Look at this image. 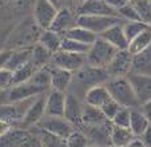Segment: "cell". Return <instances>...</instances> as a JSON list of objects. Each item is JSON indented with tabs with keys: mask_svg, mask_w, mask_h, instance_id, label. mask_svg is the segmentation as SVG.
I'll return each mask as SVG.
<instances>
[{
	"mask_svg": "<svg viewBox=\"0 0 151 147\" xmlns=\"http://www.w3.org/2000/svg\"><path fill=\"white\" fill-rule=\"evenodd\" d=\"M109 79L110 75L106 68H96L86 64L80 70H78L76 72H74V78H72L71 86H70L68 90L78 87V90L83 92V98H84V94L87 92L88 88L94 87L96 84L106 83Z\"/></svg>",
	"mask_w": 151,
	"mask_h": 147,
	"instance_id": "1",
	"label": "cell"
},
{
	"mask_svg": "<svg viewBox=\"0 0 151 147\" xmlns=\"http://www.w3.org/2000/svg\"><path fill=\"white\" fill-rule=\"evenodd\" d=\"M104 84L106 87L109 88L110 94H111V98L114 100H116L122 107L134 108L140 106L128 76L110 78Z\"/></svg>",
	"mask_w": 151,
	"mask_h": 147,
	"instance_id": "2",
	"label": "cell"
},
{
	"mask_svg": "<svg viewBox=\"0 0 151 147\" xmlns=\"http://www.w3.org/2000/svg\"><path fill=\"white\" fill-rule=\"evenodd\" d=\"M116 51L118 50L114 45L98 36V39L92 43L87 52V64L96 68H107Z\"/></svg>",
	"mask_w": 151,
	"mask_h": 147,
	"instance_id": "3",
	"label": "cell"
},
{
	"mask_svg": "<svg viewBox=\"0 0 151 147\" xmlns=\"http://www.w3.org/2000/svg\"><path fill=\"white\" fill-rule=\"evenodd\" d=\"M126 20L120 16H111V15H78L76 24L86 27L99 36L102 32L109 30L115 24H123Z\"/></svg>",
	"mask_w": 151,
	"mask_h": 147,
	"instance_id": "4",
	"label": "cell"
},
{
	"mask_svg": "<svg viewBox=\"0 0 151 147\" xmlns=\"http://www.w3.org/2000/svg\"><path fill=\"white\" fill-rule=\"evenodd\" d=\"M48 90L37 86L36 83H34L32 80H27L24 83L20 84H15L11 86L9 88L4 90L3 92V98L0 103H8V102H19L23 99H28L32 96L40 95L43 92H47Z\"/></svg>",
	"mask_w": 151,
	"mask_h": 147,
	"instance_id": "5",
	"label": "cell"
},
{
	"mask_svg": "<svg viewBox=\"0 0 151 147\" xmlns=\"http://www.w3.org/2000/svg\"><path fill=\"white\" fill-rule=\"evenodd\" d=\"M51 64L60 68H66L68 71L76 72L78 70L87 64V54H76V52H70L64 50H59L58 52L52 54Z\"/></svg>",
	"mask_w": 151,
	"mask_h": 147,
	"instance_id": "6",
	"label": "cell"
},
{
	"mask_svg": "<svg viewBox=\"0 0 151 147\" xmlns=\"http://www.w3.org/2000/svg\"><path fill=\"white\" fill-rule=\"evenodd\" d=\"M58 7L50 0H36L34 7V22L40 30H47L51 27L55 16L58 14Z\"/></svg>",
	"mask_w": 151,
	"mask_h": 147,
	"instance_id": "7",
	"label": "cell"
},
{
	"mask_svg": "<svg viewBox=\"0 0 151 147\" xmlns=\"http://www.w3.org/2000/svg\"><path fill=\"white\" fill-rule=\"evenodd\" d=\"M132 59L134 55L128 50H118L109 67L106 68L110 78L128 76V74L132 70Z\"/></svg>",
	"mask_w": 151,
	"mask_h": 147,
	"instance_id": "8",
	"label": "cell"
},
{
	"mask_svg": "<svg viewBox=\"0 0 151 147\" xmlns=\"http://www.w3.org/2000/svg\"><path fill=\"white\" fill-rule=\"evenodd\" d=\"M37 127L44 128V130L50 131V133L55 134L63 139H67L70 134L76 128V126H74L64 116H44L37 123Z\"/></svg>",
	"mask_w": 151,
	"mask_h": 147,
	"instance_id": "9",
	"label": "cell"
},
{
	"mask_svg": "<svg viewBox=\"0 0 151 147\" xmlns=\"http://www.w3.org/2000/svg\"><path fill=\"white\" fill-rule=\"evenodd\" d=\"M46 99H47L46 92L37 95L34 99V102L31 103V106L28 107L27 112L24 114L23 119H22V125L24 127L37 126V123L44 118V115H46Z\"/></svg>",
	"mask_w": 151,
	"mask_h": 147,
	"instance_id": "10",
	"label": "cell"
},
{
	"mask_svg": "<svg viewBox=\"0 0 151 147\" xmlns=\"http://www.w3.org/2000/svg\"><path fill=\"white\" fill-rule=\"evenodd\" d=\"M128 79L131 82L135 95H137V99L140 106L143 103L151 100V75L130 72L128 74Z\"/></svg>",
	"mask_w": 151,
	"mask_h": 147,
	"instance_id": "11",
	"label": "cell"
},
{
	"mask_svg": "<svg viewBox=\"0 0 151 147\" xmlns=\"http://www.w3.org/2000/svg\"><path fill=\"white\" fill-rule=\"evenodd\" d=\"M36 139L31 133L24 130H8L6 134L0 135V146H32L37 144Z\"/></svg>",
	"mask_w": 151,
	"mask_h": 147,
	"instance_id": "12",
	"label": "cell"
},
{
	"mask_svg": "<svg viewBox=\"0 0 151 147\" xmlns=\"http://www.w3.org/2000/svg\"><path fill=\"white\" fill-rule=\"evenodd\" d=\"M84 103H82L80 98L72 92L66 95V108H64V118L70 120L74 126L80 127L82 126V116Z\"/></svg>",
	"mask_w": 151,
	"mask_h": 147,
	"instance_id": "13",
	"label": "cell"
},
{
	"mask_svg": "<svg viewBox=\"0 0 151 147\" xmlns=\"http://www.w3.org/2000/svg\"><path fill=\"white\" fill-rule=\"evenodd\" d=\"M76 15H111V16H119L118 11L111 8L104 0H83L76 9Z\"/></svg>",
	"mask_w": 151,
	"mask_h": 147,
	"instance_id": "14",
	"label": "cell"
},
{
	"mask_svg": "<svg viewBox=\"0 0 151 147\" xmlns=\"http://www.w3.org/2000/svg\"><path fill=\"white\" fill-rule=\"evenodd\" d=\"M66 92L59 90H51L46 99V115L44 116H64L66 108Z\"/></svg>",
	"mask_w": 151,
	"mask_h": 147,
	"instance_id": "15",
	"label": "cell"
},
{
	"mask_svg": "<svg viewBox=\"0 0 151 147\" xmlns=\"http://www.w3.org/2000/svg\"><path fill=\"white\" fill-rule=\"evenodd\" d=\"M84 103L87 104H91L94 107H98V108H102L106 103L111 100V94H110L109 88L106 87L104 83L102 84H96L94 87L88 88L87 92L84 94Z\"/></svg>",
	"mask_w": 151,
	"mask_h": 147,
	"instance_id": "16",
	"label": "cell"
},
{
	"mask_svg": "<svg viewBox=\"0 0 151 147\" xmlns=\"http://www.w3.org/2000/svg\"><path fill=\"white\" fill-rule=\"evenodd\" d=\"M76 17H78V15H75L70 8L63 7V8H60L58 11L56 16H55L50 28L59 32L60 35H64L71 27H74L76 24Z\"/></svg>",
	"mask_w": 151,
	"mask_h": 147,
	"instance_id": "17",
	"label": "cell"
},
{
	"mask_svg": "<svg viewBox=\"0 0 151 147\" xmlns=\"http://www.w3.org/2000/svg\"><path fill=\"white\" fill-rule=\"evenodd\" d=\"M50 68H51V88L67 92V90L71 86L74 72L66 70V68L56 67L51 63H50Z\"/></svg>",
	"mask_w": 151,
	"mask_h": 147,
	"instance_id": "18",
	"label": "cell"
},
{
	"mask_svg": "<svg viewBox=\"0 0 151 147\" xmlns=\"http://www.w3.org/2000/svg\"><path fill=\"white\" fill-rule=\"evenodd\" d=\"M99 36L104 39L106 42H109L111 45H114L116 50H127L128 48V39L124 34L123 24H115V26L110 27L109 30L102 32Z\"/></svg>",
	"mask_w": 151,
	"mask_h": 147,
	"instance_id": "19",
	"label": "cell"
},
{
	"mask_svg": "<svg viewBox=\"0 0 151 147\" xmlns=\"http://www.w3.org/2000/svg\"><path fill=\"white\" fill-rule=\"evenodd\" d=\"M32 50H34V45H26V47L23 45L22 48L12 50L4 67L11 70L12 72L19 70L20 67H23L24 64H27L32 59Z\"/></svg>",
	"mask_w": 151,
	"mask_h": 147,
	"instance_id": "20",
	"label": "cell"
},
{
	"mask_svg": "<svg viewBox=\"0 0 151 147\" xmlns=\"http://www.w3.org/2000/svg\"><path fill=\"white\" fill-rule=\"evenodd\" d=\"M131 72L151 75V45L134 55Z\"/></svg>",
	"mask_w": 151,
	"mask_h": 147,
	"instance_id": "21",
	"label": "cell"
},
{
	"mask_svg": "<svg viewBox=\"0 0 151 147\" xmlns=\"http://www.w3.org/2000/svg\"><path fill=\"white\" fill-rule=\"evenodd\" d=\"M62 40H63V35H60L59 32L54 31L51 28L43 30L39 36V43L42 45H44L52 54L58 52L62 48Z\"/></svg>",
	"mask_w": 151,
	"mask_h": 147,
	"instance_id": "22",
	"label": "cell"
},
{
	"mask_svg": "<svg viewBox=\"0 0 151 147\" xmlns=\"http://www.w3.org/2000/svg\"><path fill=\"white\" fill-rule=\"evenodd\" d=\"M134 133L130 130V127H120V126H111V133H110V138H111V144L116 147H126L130 146L131 141L134 139Z\"/></svg>",
	"mask_w": 151,
	"mask_h": 147,
	"instance_id": "23",
	"label": "cell"
},
{
	"mask_svg": "<svg viewBox=\"0 0 151 147\" xmlns=\"http://www.w3.org/2000/svg\"><path fill=\"white\" fill-rule=\"evenodd\" d=\"M109 119L104 116L103 111L98 107H94L91 104L84 103L83 107V116H82V126H95L102 125Z\"/></svg>",
	"mask_w": 151,
	"mask_h": 147,
	"instance_id": "24",
	"label": "cell"
},
{
	"mask_svg": "<svg viewBox=\"0 0 151 147\" xmlns=\"http://www.w3.org/2000/svg\"><path fill=\"white\" fill-rule=\"evenodd\" d=\"M151 123L148 122V119L146 118V115L143 114L142 108L134 107L131 108V120H130V130L134 133L135 136H140L146 131V128L150 126Z\"/></svg>",
	"mask_w": 151,
	"mask_h": 147,
	"instance_id": "25",
	"label": "cell"
},
{
	"mask_svg": "<svg viewBox=\"0 0 151 147\" xmlns=\"http://www.w3.org/2000/svg\"><path fill=\"white\" fill-rule=\"evenodd\" d=\"M63 36L71 37V39H75V40L82 42V43H86V44H92V43L98 39L96 34H94L92 31L87 30L86 27L79 26V24H75L74 27H71V28L63 35Z\"/></svg>",
	"mask_w": 151,
	"mask_h": 147,
	"instance_id": "26",
	"label": "cell"
},
{
	"mask_svg": "<svg viewBox=\"0 0 151 147\" xmlns=\"http://www.w3.org/2000/svg\"><path fill=\"white\" fill-rule=\"evenodd\" d=\"M148 45H151V27L146 31H143L142 34H139L138 36H135L132 40H130L127 50L132 55H135L138 52L146 50Z\"/></svg>",
	"mask_w": 151,
	"mask_h": 147,
	"instance_id": "27",
	"label": "cell"
},
{
	"mask_svg": "<svg viewBox=\"0 0 151 147\" xmlns=\"http://www.w3.org/2000/svg\"><path fill=\"white\" fill-rule=\"evenodd\" d=\"M37 70H39V67H37L32 60H29V62L27 63V64H24L23 67H20L19 70L14 71L12 86L20 84V83H24V82H27V80H29L35 75V72H36Z\"/></svg>",
	"mask_w": 151,
	"mask_h": 147,
	"instance_id": "28",
	"label": "cell"
},
{
	"mask_svg": "<svg viewBox=\"0 0 151 147\" xmlns=\"http://www.w3.org/2000/svg\"><path fill=\"white\" fill-rule=\"evenodd\" d=\"M150 27H151V24L143 22V20H132V22L123 23V30H124V34L128 39V43H130V40H132L135 36H138L143 31L148 30Z\"/></svg>",
	"mask_w": 151,
	"mask_h": 147,
	"instance_id": "29",
	"label": "cell"
},
{
	"mask_svg": "<svg viewBox=\"0 0 151 147\" xmlns=\"http://www.w3.org/2000/svg\"><path fill=\"white\" fill-rule=\"evenodd\" d=\"M51 58H52V52H50L44 45H42L40 43H37L36 45H34V50H32V59L31 60L39 68L50 64Z\"/></svg>",
	"mask_w": 151,
	"mask_h": 147,
	"instance_id": "30",
	"label": "cell"
},
{
	"mask_svg": "<svg viewBox=\"0 0 151 147\" xmlns=\"http://www.w3.org/2000/svg\"><path fill=\"white\" fill-rule=\"evenodd\" d=\"M90 47H91V44H86V43L78 42V40L71 39V37L63 36L62 48H60V50L70 51V52H76V54H87Z\"/></svg>",
	"mask_w": 151,
	"mask_h": 147,
	"instance_id": "31",
	"label": "cell"
},
{
	"mask_svg": "<svg viewBox=\"0 0 151 147\" xmlns=\"http://www.w3.org/2000/svg\"><path fill=\"white\" fill-rule=\"evenodd\" d=\"M40 130V135H39V142H42L40 144H43V146H52V147H60V146H67V139H63L60 138V136L55 135V134L50 133V131L44 130V128H40L37 127Z\"/></svg>",
	"mask_w": 151,
	"mask_h": 147,
	"instance_id": "32",
	"label": "cell"
},
{
	"mask_svg": "<svg viewBox=\"0 0 151 147\" xmlns=\"http://www.w3.org/2000/svg\"><path fill=\"white\" fill-rule=\"evenodd\" d=\"M90 144V139L87 136V134L83 130H78V127L70 134V136L67 138V146L71 147H84Z\"/></svg>",
	"mask_w": 151,
	"mask_h": 147,
	"instance_id": "33",
	"label": "cell"
},
{
	"mask_svg": "<svg viewBox=\"0 0 151 147\" xmlns=\"http://www.w3.org/2000/svg\"><path fill=\"white\" fill-rule=\"evenodd\" d=\"M132 4L139 14L140 20L151 24V0H134Z\"/></svg>",
	"mask_w": 151,
	"mask_h": 147,
	"instance_id": "34",
	"label": "cell"
},
{
	"mask_svg": "<svg viewBox=\"0 0 151 147\" xmlns=\"http://www.w3.org/2000/svg\"><path fill=\"white\" fill-rule=\"evenodd\" d=\"M130 120H131V108L122 107L118 114L112 119V125L120 126V127H130Z\"/></svg>",
	"mask_w": 151,
	"mask_h": 147,
	"instance_id": "35",
	"label": "cell"
},
{
	"mask_svg": "<svg viewBox=\"0 0 151 147\" xmlns=\"http://www.w3.org/2000/svg\"><path fill=\"white\" fill-rule=\"evenodd\" d=\"M118 14H119V16L122 17V19H124L126 22L140 20V16H139V14H138L137 8H135V6L132 4V1H130L128 4H126L124 7H122V8L118 11Z\"/></svg>",
	"mask_w": 151,
	"mask_h": 147,
	"instance_id": "36",
	"label": "cell"
},
{
	"mask_svg": "<svg viewBox=\"0 0 151 147\" xmlns=\"http://www.w3.org/2000/svg\"><path fill=\"white\" fill-rule=\"evenodd\" d=\"M122 108V106L119 104V103L116 102V100H114V99H111V100H109V102L106 103L104 106H103L100 110L103 111V114H104V116L109 120H112L114 119V116L118 114V111Z\"/></svg>",
	"mask_w": 151,
	"mask_h": 147,
	"instance_id": "37",
	"label": "cell"
},
{
	"mask_svg": "<svg viewBox=\"0 0 151 147\" xmlns=\"http://www.w3.org/2000/svg\"><path fill=\"white\" fill-rule=\"evenodd\" d=\"M12 78L14 72L6 67L0 68V91H4L12 86Z\"/></svg>",
	"mask_w": 151,
	"mask_h": 147,
	"instance_id": "38",
	"label": "cell"
},
{
	"mask_svg": "<svg viewBox=\"0 0 151 147\" xmlns=\"http://www.w3.org/2000/svg\"><path fill=\"white\" fill-rule=\"evenodd\" d=\"M104 1L109 4L111 8H114L115 11H119L122 7H124L126 4L130 3V0H104Z\"/></svg>",
	"mask_w": 151,
	"mask_h": 147,
	"instance_id": "39",
	"label": "cell"
},
{
	"mask_svg": "<svg viewBox=\"0 0 151 147\" xmlns=\"http://www.w3.org/2000/svg\"><path fill=\"white\" fill-rule=\"evenodd\" d=\"M140 139L145 143V147H151V125L146 128V131L140 135Z\"/></svg>",
	"mask_w": 151,
	"mask_h": 147,
	"instance_id": "40",
	"label": "cell"
},
{
	"mask_svg": "<svg viewBox=\"0 0 151 147\" xmlns=\"http://www.w3.org/2000/svg\"><path fill=\"white\" fill-rule=\"evenodd\" d=\"M140 108H142L143 114L146 115V118L148 119V122L151 123V100H148V102L143 103V104L140 106Z\"/></svg>",
	"mask_w": 151,
	"mask_h": 147,
	"instance_id": "41",
	"label": "cell"
},
{
	"mask_svg": "<svg viewBox=\"0 0 151 147\" xmlns=\"http://www.w3.org/2000/svg\"><path fill=\"white\" fill-rule=\"evenodd\" d=\"M12 127H14V125H11V123H8V122L0 120V135H3V134H6L7 131L11 130Z\"/></svg>",
	"mask_w": 151,
	"mask_h": 147,
	"instance_id": "42",
	"label": "cell"
},
{
	"mask_svg": "<svg viewBox=\"0 0 151 147\" xmlns=\"http://www.w3.org/2000/svg\"><path fill=\"white\" fill-rule=\"evenodd\" d=\"M12 51V50H11ZM11 51H4V52H0V68L4 67L7 63V60H8L9 55H11Z\"/></svg>",
	"mask_w": 151,
	"mask_h": 147,
	"instance_id": "43",
	"label": "cell"
},
{
	"mask_svg": "<svg viewBox=\"0 0 151 147\" xmlns=\"http://www.w3.org/2000/svg\"><path fill=\"white\" fill-rule=\"evenodd\" d=\"M50 1H52V3H54L55 6H58V4H59V1H60V0H50Z\"/></svg>",
	"mask_w": 151,
	"mask_h": 147,
	"instance_id": "44",
	"label": "cell"
},
{
	"mask_svg": "<svg viewBox=\"0 0 151 147\" xmlns=\"http://www.w3.org/2000/svg\"><path fill=\"white\" fill-rule=\"evenodd\" d=\"M3 92L4 91H0V102H1V98H3Z\"/></svg>",
	"mask_w": 151,
	"mask_h": 147,
	"instance_id": "45",
	"label": "cell"
},
{
	"mask_svg": "<svg viewBox=\"0 0 151 147\" xmlns=\"http://www.w3.org/2000/svg\"><path fill=\"white\" fill-rule=\"evenodd\" d=\"M130 1H134V0H130Z\"/></svg>",
	"mask_w": 151,
	"mask_h": 147,
	"instance_id": "46",
	"label": "cell"
}]
</instances>
